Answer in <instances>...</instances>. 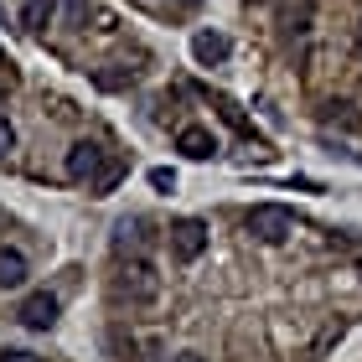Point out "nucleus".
Here are the masks:
<instances>
[{
    "mask_svg": "<svg viewBox=\"0 0 362 362\" xmlns=\"http://www.w3.org/2000/svg\"><path fill=\"white\" fill-rule=\"evenodd\" d=\"M114 295H119V300H129V305H151L156 295H160V274H156V264H151L145 254L119 259V274H114Z\"/></svg>",
    "mask_w": 362,
    "mask_h": 362,
    "instance_id": "obj_1",
    "label": "nucleus"
},
{
    "mask_svg": "<svg viewBox=\"0 0 362 362\" xmlns=\"http://www.w3.org/2000/svg\"><path fill=\"white\" fill-rule=\"evenodd\" d=\"M249 233H254L259 243H285V238L295 233V218H290L285 207L264 202V207H254V212H249Z\"/></svg>",
    "mask_w": 362,
    "mask_h": 362,
    "instance_id": "obj_2",
    "label": "nucleus"
},
{
    "mask_svg": "<svg viewBox=\"0 0 362 362\" xmlns=\"http://www.w3.org/2000/svg\"><path fill=\"white\" fill-rule=\"evenodd\" d=\"M202 249H207V223H202V218H181V223H171V254L181 259V264L202 259Z\"/></svg>",
    "mask_w": 362,
    "mask_h": 362,
    "instance_id": "obj_3",
    "label": "nucleus"
},
{
    "mask_svg": "<svg viewBox=\"0 0 362 362\" xmlns=\"http://www.w3.org/2000/svg\"><path fill=\"white\" fill-rule=\"evenodd\" d=\"M62 171H68V181H93L98 171H104V145H93V140H78L68 160H62Z\"/></svg>",
    "mask_w": 362,
    "mask_h": 362,
    "instance_id": "obj_4",
    "label": "nucleus"
},
{
    "mask_svg": "<svg viewBox=\"0 0 362 362\" xmlns=\"http://www.w3.org/2000/svg\"><path fill=\"white\" fill-rule=\"evenodd\" d=\"M16 316H21V326H31V332H52V326H57V295H47V290L26 295Z\"/></svg>",
    "mask_w": 362,
    "mask_h": 362,
    "instance_id": "obj_5",
    "label": "nucleus"
},
{
    "mask_svg": "<svg viewBox=\"0 0 362 362\" xmlns=\"http://www.w3.org/2000/svg\"><path fill=\"white\" fill-rule=\"evenodd\" d=\"M151 249V223L145 218H119L114 223V254L129 259V254H145Z\"/></svg>",
    "mask_w": 362,
    "mask_h": 362,
    "instance_id": "obj_6",
    "label": "nucleus"
},
{
    "mask_svg": "<svg viewBox=\"0 0 362 362\" xmlns=\"http://www.w3.org/2000/svg\"><path fill=\"white\" fill-rule=\"evenodd\" d=\"M310 16H316V0H285L279 6V31L300 37V31H310Z\"/></svg>",
    "mask_w": 362,
    "mask_h": 362,
    "instance_id": "obj_7",
    "label": "nucleus"
},
{
    "mask_svg": "<svg viewBox=\"0 0 362 362\" xmlns=\"http://www.w3.org/2000/svg\"><path fill=\"white\" fill-rule=\"evenodd\" d=\"M176 151L181 156H192V160H207L212 151H218V140H212V129H202V124H187L176 135Z\"/></svg>",
    "mask_w": 362,
    "mask_h": 362,
    "instance_id": "obj_8",
    "label": "nucleus"
},
{
    "mask_svg": "<svg viewBox=\"0 0 362 362\" xmlns=\"http://www.w3.org/2000/svg\"><path fill=\"white\" fill-rule=\"evenodd\" d=\"M192 57L202 62V68L223 62L228 57V37H223V31H197V37H192Z\"/></svg>",
    "mask_w": 362,
    "mask_h": 362,
    "instance_id": "obj_9",
    "label": "nucleus"
},
{
    "mask_svg": "<svg viewBox=\"0 0 362 362\" xmlns=\"http://www.w3.org/2000/svg\"><path fill=\"white\" fill-rule=\"evenodd\" d=\"M52 21H57V0H26L21 6V26L26 31H47Z\"/></svg>",
    "mask_w": 362,
    "mask_h": 362,
    "instance_id": "obj_10",
    "label": "nucleus"
},
{
    "mask_svg": "<svg viewBox=\"0 0 362 362\" xmlns=\"http://www.w3.org/2000/svg\"><path fill=\"white\" fill-rule=\"evenodd\" d=\"M26 254H16V249H0V290H16V285H26Z\"/></svg>",
    "mask_w": 362,
    "mask_h": 362,
    "instance_id": "obj_11",
    "label": "nucleus"
},
{
    "mask_svg": "<svg viewBox=\"0 0 362 362\" xmlns=\"http://www.w3.org/2000/svg\"><path fill=\"white\" fill-rule=\"evenodd\" d=\"M119 176H124V166H119V160H109V166H104V171L93 176V192L104 197V192H109V187H114V181H119Z\"/></svg>",
    "mask_w": 362,
    "mask_h": 362,
    "instance_id": "obj_12",
    "label": "nucleus"
},
{
    "mask_svg": "<svg viewBox=\"0 0 362 362\" xmlns=\"http://www.w3.org/2000/svg\"><path fill=\"white\" fill-rule=\"evenodd\" d=\"M326 119H341V124H362V114H352V104H326Z\"/></svg>",
    "mask_w": 362,
    "mask_h": 362,
    "instance_id": "obj_13",
    "label": "nucleus"
},
{
    "mask_svg": "<svg viewBox=\"0 0 362 362\" xmlns=\"http://www.w3.org/2000/svg\"><path fill=\"white\" fill-rule=\"evenodd\" d=\"M151 187H156V192H176V171L156 166V171H151Z\"/></svg>",
    "mask_w": 362,
    "mask_h": 362,
    "instance_id": "obj_14",
    "label": "nucleus"
},
{
    "mask_svg": "<svg viewBox=\"0 0 362 362\" xmlns=\"http://www.w3.org/2000/svg\"><path fill=\"white\" fill-rule=\"evenodd\" d=\"M11 145H16V129H11V119H6V114H0V156H6Z\"/></svg>",
    "mask_w": 362,
    "mask_h": 362,
    "instance_id": "obj_15",
    "label": "nucleus"
},
{
    "mask_svg": "<svg viewBox=\"0 0 362 362\" xmlns=\"http://www.w3.org/2000/svg\"><path fill=\"white\" fill-rule=\"evenodd\" d=\"M0 362H42V357H31V352H0Z\"/></svg>",
    "mask_w": 362,
    "mask_h": 362,
    "instance_id": "obj_16",
    "label": "nucleus"
},
{
    "mask_svg": "<svg viewBox=\"0 0 362 362\" xmlns=\"http://www.w3.org/2000/svg\"><path fill=\"white\" fill-rule=\"evenodd\" d=\"M171 362H202V357H197V352H176Z\"/></svg>",
    "mask_w": 362,
    "mask_h": 362,
    "instance_id": "obj_17",
    "label": "nucleus"
},
{
    "mask_svg": "<svg viewBox=\"0 0 362 362\" xmlns=\"http://www.w3.org/2000/svg\"><path fill=\"white\" fill-rule=\"evenodd\" d=\"M352 47H357V57H362V21H357V31H352Z\"/></svg>",
    "mask_w": 362,
    "mask_h": 362,
    "instance_id": "obj_18",
    "label": "nucleus"
},
{
    "mask_svg": "<svg viewBox=\"0 0 362 362\" xmlns=\"http://www.w3.org/2000/svg\"><path fill=\"white\" fill-rule=\"evenodd\" d=\"M176 6H202V0H176Z\"/></svg>",
    "mask_w": 362,
    "mask_h": 362,
    "instance_id": "obj_19",
    "label": "nucleus"
},
{
    "mask_svg": "<svg viewBox=\"0 0 362 362\" xmlns=\"http://www.w3.org/2000/svg\"><path fill=\"white\" fill-rule=\"evenodd\" d=\"M6 68H11V62H6V52H0V73H6Z\"/></svg>",
    "mask_w": 362,
    "mask_h": 362,
    "instance_id": "obj_20",
    "label": "nucleus"
},
{
    "mask_svg": "<svg viewBox=\"0 0 362 362\" xmlns=\"http://www.w3.org/2000/svg\"><path fill=\"white\" fill-rule=\"evenodd\" d=\"M357 274H362V264H357Z\"/></svg>",
    "mask_w": 362,
    "mask_h": 362,
    "instance_id": "obj_21",
    "label": "nucleus"
}]
</instances>
